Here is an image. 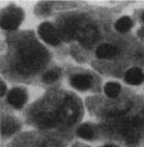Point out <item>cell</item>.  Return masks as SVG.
<instances>
[{"label":"cell","instance_id":"obj_10","mask_svg":"<svg viewBox=\"0 0 144 147\" xmlns=\"http://www.w3.org/2000/svg\"><path fill=\"white\" fill-rule=\"evenodd\" d=\"M78 132V136L80 138L86 139V140H91V139L94 137V131H93L92 127L87 124H84V125H81L77 130Z\"/></svg>","mask_w":144,"mask_h":147},{"label":"cell","instance_id":"obj_9","mask_svg":"<svg viewBox=\"0 0 144 147\" xmlns=\"http://www.w3.org/2000/svg\"><path fill=\"white\" fill-rule=\"evenodd\" d=\"M18 128V125L17 123L12 119H6L5 122L2 123V127H1V130H2L3 135H12L16 131V129Z\"/></svg>","mask_w":144,"mask_h":147},{"label":"cell","instance_id":"obj_6","mask_svg":"<svg viewBox=\"0 0 144 147\" xmlns=\"http://www.w3.org/2000/svg\"><path fill=\"white\" fill-rule=\"evenodd\" d=\"M71 83L78 89H87L92 85V78L87 75H76L72 78Z\"/></svg>","mask_w":144,"mask_h":147},{"label":"cell","instance_id":"obj_2","mask_svg":"<svg viewBox=\"0 0 144 147\" xmlns=\"http://www.w3.org/2000/svg\"><path fill=\"white\" fill-rule=\"evenodd\" d=\"M38 33H39L40 37L49 44L57 45L60 42V37H59L58 32L49 22H44L40 25L38 28Z\"/></svg>","mask_w":144,"mask_h":147},{"label":"cell","instance_id":"obj_8","mask_svg":"<svg viewBox=\"0 0 144 147\" xmlns=\"http://www.w3.org/2000/svg\"><path fill=\"white\" fill-rule=\"evenodd\" d=\"M120 90H121V86L116 82H108L104 86L105 94L110 98H116L120 94Z\"/></svg>","mask_w":144,"mask_h":147},{"label":"cell","instance_id":"obj_13","mask_svg":"<svg viewBox=\"0 0 144 147\" xmlns=\"http://www.w3.org/2000/svg\"><path fill=\"white\" fill-rule=\"evenodd\" d=\"M104 147H117V146H114V145H106V146Z\"/></svg>","mask_w":144,"mask_h":147},{"label":"cell","instance_id":"obj_4","mask_svg":"<svg viewBox=\"0 0 144 147\" xmlns=\"http://www.w3.org/2000/svg\"><path fill=\"white\" fill-rule=\"evenodd\" d=\"M125 81L132 85H139L144 81V73L138 67H133L125 74Z\"/></svg>","mask_w":144,"mask_h":147},{"label":"cell","instance_id":"obj_11","mask_svg":"<svg viewBox=\"0 0 144 147\" xmlns=\"http://www.w3.org/2000/svg\"><path fill=\"white\" fill-rule=\"evenodd\" d=\"M60 69L59 68H53V69H49L47 71L45 74H44V76H43V80L47 83H52L54 81L58 79L59 77H60Z\"/></svg>","mask_w":144,"mask_h":147},{"label":"cell","instance_id":"obj_3","mask_svg":"<svg viewBox=\"0 0 144 147\" xmlns=\"http://www.w3.org/2000/svg\"><path fill=\"white\" fill-rule=\"evenodd\" d=\"M28 99V95L22 88H14L7 95V101L14 107H21Z\"/></svg>","mask_w":144,"mask_h":147},{"label":"cell","instance_id":"obj_7","mask_svg":"<svg viewBox=\"0 0 144 147\" xmlns=\"http://www.w3.org/2000/svg\"><path fill=\"white\" fill-rule=\"evenodd\" d=\"M133 26V21L132 19L127 17V16H124V17H121V18L116 22L115 24V28L118 32L120 33H125V32H128Z\"/></svg>","mask_w":144,"mask_h":147},{"label":"cell","instance_id":"obj_1","mask_svg":"<svg viewBox=\"0 0 144 147\" xmlns=\"http://www.w3.org/2000/svg\"><path fill=\"white\" fill-rule=\"evenodd\" d=\"M23 19V11L18 7H9L1 15V26L6 31H14Z\"/></svg>","mask_w":144,"mask_h":147},{"label":"cell","instance_id":"obj_14","mask_svg":"<svg viewBox=\"0 0 144 147\" xmlns=\"http://www.w3.org/2000/svg\"><path fill=\"white\" fill-rule=\"evenodd\" d=\"M143 20H144V15H143Z\"/></svg>","mask_w":144,"mask_h":147},{"label":"cell","instance_id":"obj_12","mask_svg":"<svg viewBox=\"0 0 144 147\" xmlns=\"http://www.w3.org/2000/svg\"><path fill=\"white\" fill-rule=\"evenodd\" d=\"M0 86H1V92H0V95H1V97H2V96H4V94H5V92H6V85L2 82V81H1V82H0Z\"/></svg>","mask_w":144,"mask_h":147},{"label":"cell","instance_id":"obj_5","mask_svg":"<svg viewBox=\"0 0 144 147\" xmlns=\"http://www.w3.org/2000/svg\"><path fill=\"white\" fill-rule=\"evenodd\" d=\"M97 56L101 59H112L114 58L115 56L118 54V51L114 45L112 44H107V43H104V44H101L97 49V52H96Z\"/></svg>","mask_w":144,"mask_h":147}]
</instances>
